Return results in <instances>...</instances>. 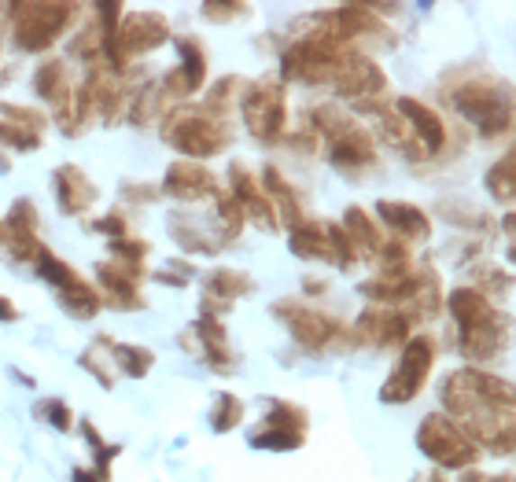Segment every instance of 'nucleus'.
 I'll list each match as a JSON object with an SVG mask.
<instances>
[{"mask_svg":"<svg viewBox=\"0 0 516 482\" xmlns=\"http://www.w3.org/2000/svg\"><path fill=\"white\" fill-rule=\"evenodd\" d=\"M343 56H347V41L339 37V30L332 22L317 26L313 33L299 37V41L285 52V77H295L303 85L332 82Z\"/></svg>","mask_w":516,"mask_h":482,"instance_id":"obj_1","label":"nucleus"},{"mask_svg":"<svg viewBox=\"0 0 516 482\" xmlns=\"http://www.w3.org/2000/svg\"><path fill=\"white\" fill-rule=\"evenodd\" d=\"M163 137H167L170 147H177L181 155H188V158H195V163H200V158L218 155V151L232 140V129H229L225 122H218V118H211L207 111H188V107H181V111L167 114Z\"/></svg>","mask_w":516,"mask_h":482,"instance_id":"obj_2","label":"nucleus"},{"mask_svg":"<svg viewBox=\"0 0 516 482\" xmlns=\"http://www.w3.org/2000/svg\"><path fill=\"white\" fill-rule=\"evenodd\" d=\"M417 446L428 460H435L439 468H475V460H480V446L443 413H431L421 420L417 427Z\"/></svg>","mask_w":516,"mask_h":482,"instance_id":"obj_3","label":"nucleus"},{"mask_svg":"<svg viewBox=\"0 0 516 482\" xmlns=\"http://www.w3.org/2000/svg\"><path fill=\"white\" fill-rule=\"evenodd\" d=\"M8 12L15 15L12 19L15 45L23 52H45L67 30V22L74 15V4H12Z\"/></svg>","mask_w":516,"mask_h":482,"instance_id":"obj_4","label":"nucleus"},{"mask_svg":"<svg viewBox=\"0 0 516 482\" xmlns=\"http://www.w3.org/2000/svg\"><path fill=\"white\" fill-rule=\"evenodd\" d=\"M435 357H439V343L431 335H417L406 343L403 350V365L391 372V379L380 387V401L387 406H403V401H413L421 390H424V379L435 365Z\"/></svg>","mask_w":516,"mask_h":482,"instance_id":"obj_5","label":"nucleus"},{"mask_svg":"<svg viewBox=\"0 0 516 482\" xmlns=\"http://www.w3.org/2000/svg\"><path fill=\"white\" fill-rule=\"evenodd\" d=\"M167 41H170V26L158 15L144 12V15H130L126 22H118L114 37L104 45V56H107L111 70L118 74V70H126V63L133 56H144V52H151L158 45H167Z\"/></svg>","mask_w":516,"mask_h":482,"instance_id":"obj_6","label":"nucleus"},{"mask_svg":"<svg viewBox=\"0 0 516 482\" xmlns=\"http://www.w3.org/2000/svg\"><path fill=\"white\" fill-rule=\"evenodd\" d=\"M244 122L248 129L262 140V144H276L285 133V122H288V114H285V85H276V82H255L244 100Z\"/></svg>","mask_w":516,"mask_h":482,"instance_id":"obj_7","label":"nucleus"},{"mask_svg":"<svg viewBox=\"0 0 516 482\" xmlns=\"http://www.w3.org/2000/svg\"><path fill=\"white\" fill-rule=\"evenodd\" d=\"M273 313L285 320L288 332L295 335V343L306 346V350H325L339 335V325L332 317L317 313V309H310L303 302H273Z\"/></svg>","mask_w":516,"mask_h":482,"instance_id":"obj_8","label":"nucleus"},{"mask_svg":"<svg viewBox=\"0 0 516 482\" xmlns=\"http://www.w3.org/2000/svg\"><path fill=\"white\" fill-rule=\"evenodd\" d=\"M177 52H181V67L174 74H167V82L158 85L163 100H181L200 93V85L207 82V59H204V45L195 37H177Z\"/></svg>","mask_w":516,"mask_h":482,"instance_id":"obj_9","label":"nucleus"},{"mask_svg":"<svg viewBox=\"0 0 516 482\" xmlns=\"http://www.w3.org/2000/svg\"><path fill=\"white\" fill-rule=\"evenodd\" d=\"M96 276H100V284H104V299L107 306L114 309H137L144 306L137 284H140V276H144V265H130V262H100L96 265Z\"/></svg>","mask_w":516,"mask_h":482,"instance_id":"obj_10","label":"nucleus"},{"mask_svg":"<svg viewBox=\"0 0 516 482\" xmlns=\"http://www.w3.org/2000/svg\"><path fill=\"white\" fill-rule=\"evenodd\" d=\"M332 85L350 100H362V96H373L384 89V70L362 52H347L332 77Z\"/></svg>","mask_w":516,"mask_h":482,"instance_id":"obj_11","label":"nucleus"},{"mask_svg":"<svg viewBox=\"0 0 516 482\" xmlns=\"http://www.w3.org/2000/svg\"><path fill=\"white\" fill-rule=\"evenodd\" d=\"M450 103H454L465 118H472V122H487L491 114L509 111L505 89L494 85V82H465L461 89L450 93Z\"/></svg>","mask_w":516,"mask_h":482,"instance_id":"obj_12","label":"nucleus"},{"mask_svg":"<svg viewBox=\"0 0 516 482\" xmlns=\"http://www.w3.org/2000/svg\"><path fill=\"white\" fill-rule=\"evenodd\" d=\"M329 163L336 170H347V174H358V170H369L376 163V140L362 129V126H354L347 129L343 137L329 140Z\"/></svg>","mask_w":516,"mask_h":482,"instance_id":"obj_13","label":"nucleus"},{"mask_svg":"<svg viewBox=\"0 0 516 482\" xmlns=\"http://www.w3.org/2000/svg\"><path fill=\"white\" fill-rule=\"evenodd\" d=\"M229 184H232V199L240 203L244 218L258 221L262 228H276V214H273L269 195L262 192V184H258L244 166H232V170H229Z\"/></svg>","mask_w":516,"mask_h":482,"instance_id":"obj_14","label":"nucleus"},{"mask_svg":"<svg viewBox=\"0 0 516 482\" xmlns=\"http://www.w3.org/2000/svg\"><path fill=\"white\" fill-rule=\"evenodd\" d=\"M413 317L410 313H391V309H366L358 320V339L380 343V346H399L410 335Z\"/></svg>","mask_w":516,"mask_h":482,"instance_id":"obj_15","label":"nucleus"},{"mask_svg":"<svg viewBox=\"0 0 516 482\" xmlns=\"http://www.w3.org/2000/svg\"><path fill=\"white\" fill-rule=\"evenodd\" d=\"M399 118L410 126V133L417 137V144H421L428 155L443 151V144H447V129H443L439 114H435L431 107H424L421 100H399Z\"/></svg>","mask_w":516,"mask_h":482,"instance_id":"obj_16","label":"nucleus"},{"mask_svg":"<svg viewBox=\"0 0 516 482\" xmlns=\"http://www.w3.org/2000/svg\"><path fill=\"white\" fill-rule=\"evenodd\" d=\"M163 188L181 199V203H192V199H204V195H214L218 192V181L211 170H204L200 163H174L167 170V181Z\"/></svg>","mask_w":516,"mask_h":482,"instance_id":"obj_17","label":"nucleus"},{"mask_svg":"<svg viewBox=\"0 0 516 482\" xmlns=\"http://www.w3.org/2000/svg\"><path fill=\"white\" fill-rule=\"evenodd\" d=\"M505 335H509V320L498 313L484 325H472V328H461V353L472 357V361H487V357H498L502 346H505Z\"/></svg>","mask_w":516,"mask_h":482,"instance_id":"obj_18","label":"nucleus"},{"mask_svg":"<svg viewBox=\"0 0 516 482\" xmlns=\"http://www.w3.org/2000/svg\"><path fill=\"white\" fill-rule=\"evenodd\" d=\"M56 195H59V210L63 214H82L96 203V184L77 170V166H59L56 170Z\"/></svg>","mask_w":516,"mask_h":482,"instance_id":"obj_19","label":"nucleus"},{"mask_svg":"<svg viewBox=\"0 0 516 482\" xmlns=\"http://www.w3.org/2000/svg\"><path fill=\"white\" fill-rule=\"evenodd\" d=\"M255 288V280L240 269H214L204 280V309H218V306H232L236 299H244Z\"/></svg>","mask_w":516,"mask_h":482,"instance_id":"obj_20","label":"nucleus"},{"mask_svg":"<svg viewBox=\"0 0 516 482\" xmlns=\"http://www.w3.org/2000/svg\"><path fill=\"white\" fill-rule=\"evenodd\" d=\"M376 214H380V221L399 236V239H428V232H431V221L417 210V207H410V203H394V199H384V203H376Z\"/></svg>","mask_w":516,"mask_h":482,"instance_id":"obj_21","label":"nucleus"},{"mask_svg":"<svg viewBox=\"0 0 516 482\" xmlns=\"http://www.w3.org/2000/svg\"><path fill=\"white\" fill-rule=\"evenodd\" d=\"M33 89H37V96H41L45 103H52L56 111L67 107V100L74 93V82L67 77V63L63 59L41 63V67H37V74H33Z\"/></svg>","mask_w":516,"mask_h":482,"instance_id":"obj_22","label":"nucleus"},{"mask_svg":"<svg viewBox=\"0 0 516 482\" xmlns=\"http://www.w3.org/2000/svg\"><path fill=\"white\" fill-rule=\"evenodd\" d=\"M288 247H292L295 258H306V262H332V247H329L325 225H317V221H299V225H292Z\"/></svg>","mask_w":516,"mask_h":482,"instance_id":"obj_23","label":"nucleus"},{"mask_svg":"<svg viewBox=\"0 0 516 482\" xmlns=\"http://www.w3.org/2000/svg\"><path fill=\"white\" fill-rule=\"evenodd\" d=\"M450 317L457 320L461 328H472V325H484V320H491V317H498V309H494V302L480 291V288H457L454 295H450Z\"/></svg>","mask_w":516,"mask_h":482,"instance_id":"obj_24","label":"nucleus"},{"mask_svg":"<svg viewBox=\"0 0 516 482\" xmlns=\"http://www.w3.org/2000/svg\"><path fill=\"white\" fill-rule=\"evenodd\" d=\"M262 192L269 195V203L281 210V218H285L288 225H299V221H303L299 195H295V188L281 177V170H276V166H266V170H262Z\"/></svg>","mask_w":516,"mask_h":482,"instance_id":"obj_25","label":"nucleus"},{"mask_svg":"<svg viewBox=\"0 0 516 482\" xmlns=\"http://www.w3.org/2000/svg\"><path fill=\"white\" fill-rule=\"evenodd\" d=\"M195 335H200V343H204V353H207V361L218 369V372H225L232 361H229V339H225V325L218 317H211V313H204L200 320H195Z\"/></svg>","mask_w":516,"mask_h":482,"instance_id":"obj_26","label":"nucleus"},{"mask_svg":"<svg viewBox=\"0 0 516 482\" xmlns=\"http://www.w3.org/2000/svg\"><path fill=\"white\" fill-rule=\"evenodd\" d=\"M56 299H59V306H63L70 317H82V320L96 317V309H100V291L89 288L82 276H74L70 284H63V288L56 291Z\"/></svg>","mask_w":516,"mask_h":482,"instance_id":"obj_27","label":"nucleus"},{"mask_svg":"<svg viewBox=\"0 0 516 482\" xmlns=\"http://www.w3.org/2000/svg\"><path fill=\"white\" fill-rule=\"evenodd\" d=\"M343 232H347L350 244H358V247L369 251V254H376L380 244H384V236L376 232V225L369 221V214H366L362 207H347V214H343Z\"/></svg>","mask_w":516,"mask_h":482,"instance_id":"obj_28","label":"nucleus"},{"mask_svg":"<svg viewBox=\"0 0 516 482\" xmlns=\"http://www.w3.org/2000/svg\"><path fill=\"white\" fill-rule=\"evenodd\" d=\"M107 353H114L118 369H122L126 376H133V379H144V376L151 372V365H155V353H151L148 346H130V343H118V346H111Z\"/></svg>","mask_w":516,"mask_h":482,"instance_id":"obj_29","label":"nucleus"},{"mask_svg":"<svg viewBox=\"0 0 516 482\" xmlns=\"http://www.w3.org/2000/svg\"><path fill=\"white\" fill-rule=\"evenodd\" d=\"M516 155L512 151H505L502 155V163L498 166H491V174H487V188H491V195L498 199V203H512V199H516Z\"/></svg>","mask_w":516,"mask_h":482,"instance_id":"obj_30","label":"nucleus"},{"mask_svg":"<svg viewBox=\"0 0 516 482\" xmlns=\"http://www.w3.org/2000/svg\"><path fill=\"white\" fill-rule=\"evenodd\" d=\"M251 446L255 450H273V453H288V450H299L303 442H306V434H292V431H281V427H255L251 431Z\"/></svg>","mask_w":516,"mask_h":482,"instance_id":"obj_31","label":"nucleus"},{"mask_svg":"<svg viewBox=\"0 0 516 482\" xmlns=\"http://www.w3.org/2000/svg\"><path fill=\"white\" fill-rule=\"evenodd\" d=\"M5 228H8V239H37V210L30 199H15Z\"/></svg>","mask_w":516,"mask_h":482,"instance_id":"obj_32","label":"nucleus"},{"mask_svg":"<svg viewBox=\"0 0 516 482\" xmlns=\"http://www.w3.org/2000/svg\"><path fill=\"white\" fill-rule=\"evenodd\" d=\"M240 420H244V401L236 397V394H218L214 413H211V427H214L218 434H225V431H232V427H240Z\"/></svg>","mask_w":516,"mask_h":482,"instance_id":"obj_33","label":"nucleus"},{"mask_svg":"<svg viewBox=\"0 0 516 482\" xmlns=\"http://www.w3.org/2000/svg\"><path fill=\"white\" fill-rule=\"evenodd\" d=\"M266 427H281L292 434H306V413L299 406H288V401H276L266 416Z\"/></svg>","mask_w":516,"mask_h":482,"instance_id":"obj_34","label":"nucleus"},{"mask_svg":"<svg viewBox=\"0 0 516 482\" xmlns=\"http://www.w3.org/2000/svg\"><path fill=\"white\" fill-rule=\"evenodd\" d=\"M0 118L12 122V126H19V129H26V133H41L45 122H49L45 114H37L30 107H15V103H0Z\"/></svg>","mask_w":516,"mask_h":482,"instance_id":"obj_35","label":"nucleus"},{"mask_svg":"<svg viewBox=\"0 0 516 482\" xmlns=\"http://www.w3.org/2000/svg\"><path fill=\"white\" fill-rule=\"evenodd\" d=\"M325 236H329V247H332V265L350 269L354 265V244L347 239L343 225H325Z\"/></svg>","mask_w":516,"mask_h":482,"instance_id":"obj_36","label":"nucleus"},{"mask_svg":"<svg viewBox=\"0 0 516 482\" xmlns=\"http://www.w3.org/2000/svg\"><path fill=\"white\" fill-rule=\"evenodd\" d=\"M0 144L15 147V151H37V147H41V137L26 133V129H19V126H12V122H5V118H0Z\"/></svg>","mask_w":516,"mask_h":482,"instance_id":"obj_37","label":"nucleus"},{"mask_svg":"<svg viewBox=\"0 0 516 482\" xmlns=\"http://www.w3.org/2000/svg\"><path fill=\"white\" fill-rule=\"evenodd\" d=\"M37 416L41 420H49L56 431H70V424H74V416H70V406L63 397H45L41 406H37Z\"/></svg>","mask_w":516,"mask_h":482,"instance_id":"obj_38","label":"nucleus"},{"mask_svg":"<svg viewBox=\"0 0 516 482\" xmlns=\"http://www.w3.org/2000/svg\"><path fill=\"white\" fill-rule=\"evenodd\" d=\"M111 251L118 254V262H130V265H144L140 258L148 254V244H144V239H111Z\"/></svg>","mask_w":516,"mask_h":482,"instance_id":"obj_39","label":"nucleus"},{"mask_svg":"<svg viewBox=\"0 0 516 482\" xmlns=\"http://www.w3.org/2000/svg\"><path fill=\"white\" fill-rule=\"evenodd\" d=\"M82 369H86V372H93V376L100 379V387H111V383H114V379H111V369H104V365H100V350H96V346L82 353Z\"/></svg>","mask_w":516,"mask_h":482,"instance_id":"obj_40","label":"nucleus"},{"mask_svg":"<svg viewBox=\"0 0 516 482\" xmlns=\"http://www.w3.org/2000/svg\"><path fill=\"white\" fill-rule=\"evenodd\" d=\"M96 232H104V236H111V239H122V236H126L122 214H107V218H100V221H96Z\"/></svg>","mask_w":516,"mask_h":482,"instance_id":"obj_41","label":"nucleus"},{"mask_svg":"<svg viewBox=\"0 0 516 482\" xmlns=\"http://www.w3.org/2000/svg\"><path fill=\"white\" fill-rule=\"evenodd\" d=\"M244 4H204V15L211 19H232V15H244Z\"/></svg>","mask_w":516,"mask_h":482,"instance_id":"obj_42","label":"nucleus"},{"mask_svg":"<svg viewBox=\"0 0 516 482\" xmlns=\"http://www.w3.org/2000/svg\"><path fill=\"white\" fill-rule=\"evenodd\" d=\"M12 320H19V309L5 295H0V325H12Z\"/></svg>","mask_w":516,"mask_h":482,"instance_id":"obj_43","label":"nucleus"},{"mask_svg":"<svg viewBox=\"0 0 516 482\" xmlns=\"http://www.w3.org/2000/svg\"><path fill=\"white\" fill-rule=\"evenodd\" d=\"M74 482H107V475L89 471V468H74Z\"/></svg>","mask_w":516,"mask_h":482,"instance_id":"obj_44","label":"nucleus"},{"mask_svg":"<svg viewBox=\"0 0 516 482\" xmlns=\"http://www.w3.org/2000/svg\"><path fill=\"white\" fill-rule=\"evenodd\" d=\"M417 482H447V475H443L439 468H435V471H428V475H421Z\"/></svg>","mask_w":516,"mask_h":482,"instance_id":"obj_45","label":"nucleus"},{"mask_svg":"<svg viewBox=\"0 0 516 482\" xmlns=\"http://www.w3.org/2000/svg\"><path fill=\"white\" fill-rule=\"evenodd\" d=\"M306 291L310 295H321L325 291V280H306Z\"/></svg>","mask_w":516,"mask_h":482,"instance_id":"obj_46","label":"nucleus"},{"mask_svg":"<svg viewBox=\"0 0 516 482\" xmlns=\"http://www.w3.org/2000/svg\"><path fill=\"white\" fill-rule=\"evenodd\" d=\"M8 244V228H5V221H0V247Z\"/></svg>","mask_w":516,"mask_h":482,"instance_id":"obj_47","label":"nucleus"},{"mask_svg":"<svg viewBox=\"0 0 516 482\" xmlns=\"http://www.w3.org/2000/svg\"><path fill=\"white\" fill-rule=\"evenodd\" d=\"M0 170H5V174H8V155H0Z\"/></svg>","mask_w":516,"mask_h":482,"instance_id":"obj_48","label":"nucleus"}]
</instances>
